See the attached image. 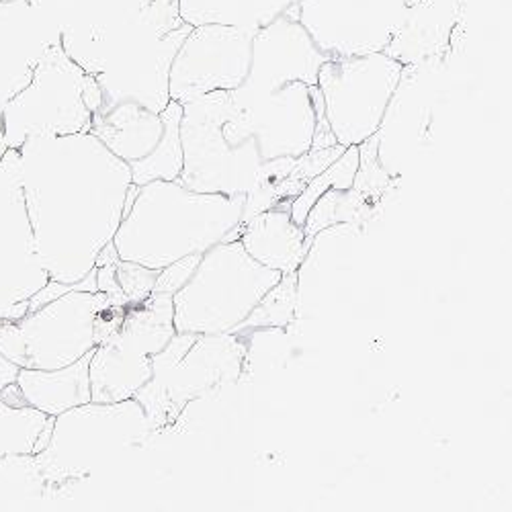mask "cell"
I'll return each mask as SVG.
<instances>
[{"instance_id": "cell-1", "label": "cell", "mask_w": 512, "mask_h": 512, "mask_svg": "<svg viewBox=\"0 0 512 512\" xmlns=\"http://www.w3.org/2000/svg\"><path fill=\"white\" fill-rule=\"evenodd\" d=\"M15 150L39 263L50 281L74 287L113 242L132 170L91 132L31 136Z\"/></svg>"}, {"instance_id": "cell-2", "label": "cell", "mask_w": 512, "mask_h": 512, "mask_svg": "<svg viewBox=\"0 0 512 512\" xmlns=\"http://www.w3.org/2000/svg\"><path fill=\"white\" fill-rule=\"evenodd\" d=\"M246 195H216L177 181H152L136 189L113 236L121 261L162 271L211 246L236 240Z\"/></svg>"}, {"instance_id": "cell-3", "label": "cell", "mask_w": 512, "mask_h": 512, "mask_svg": "<svg viewBox=\"0 0 512 512\" xmlns=\"http://www.w3.org/2000/svg\"><path fill=\"white\" fill-rule=\"evenodd\" d=\"M156 437L136 398L87 402L54 416L50 443L35 455L48 484V510L66 508L80 488L111 474Z\"/></svg>"}, {"instance_id": "cell-4", "label": "cell", "mask_w": 512, "mask_h": 512, "mask_svg": "<svg viewBox=\"0 0 512 512\" xmlns=\"http://www.w3.org/2000/svg\"><path fill=\"white\" fill-rule=\"evenodd\" d=\"M181 148L179 181L191 191L248 195L261 177L259 146L232 91H216L183 105Z\"/></svg>"}, {"instance_id": "cell-5", "label": "cell", "mask_w": 512, "mask_h": 512, "mask_svg": "<svg viewBox=\"0 0 512 512\" xmlns=\"http://www.w3.org/2000/svg\"><path fill=\"white\" fill-rule=\"evenodd\" d=\"M246 334H175L152 357L154 375L134 396L156 435L166 433L195 400L236 383L244 373Z\"/></svg>"}, {"instance_id": "cell-6", "label": "cell", "mask_w": 512, "mask_h": 512, "mask_svg": "<svg viewBox=\"0 0 512 512\" xmlns=\"http://www.w3.org/2000/svg\"><path fill=\"white\" fill-rule=\"evenodd\" d=\"M281 277L252 261L238 238L211 246L189 281L173 293L177 334L234 332Z\"/></svg>"}, {"instance_id": "cell-7", "label": "cell", "mask_w": 512, "mask_h": 512, "mask_svg": "<svg viewBox=\"0 0 512 512\" xmlns=\"http://www.w3.org/2000/svg\"><path fill=\"white\" fill-rule=\"evenodd\" d=\"M109 297L70 287L21 318H0V353L21 369H60L97 349L95 322Z\"/></svg>"}, {"instance_id": "cell-8", "label": "cell", "mask_w": 512, "mask_h": 512, "mask_svg": "<svg viewBox=\"0 0 512 512\" xmlns=\"http://www.w3.org/2000/svg\"><path fill=\"white\" fill-rule=\"evenodd\" d=\"M175 334L173 295L152 291L144 300L127 306L119 330L93 351L91 402L134 398L154 375L152 357Z\"/></svg>"}, {"instance_id": "cell-9", "label": "cell", "mask_w": 512, "mask_h": 512, "mask_svg": "<svg viewBox=\"0 0 512 512\" xmlns=\"http://www.w3.org/2000/svg\"><path fill=\"white\" fill-rule=\"evenodd\" d=\"M402 72L386 52L330 58L320 66L318 91L336 144L359 146L379 132Z\"/></svg>"}, {"instance_id": "cell-10", "label": "cell", "mask_w": 512, "mask_h": 512, "mask_svg": "<svg viewBox=\"0 0 512 512\" xmlns=\"http://www.w3.org/2000/svg\"><path fill=\"white\" fill-rule=\"evenodd\" d=\"M87 72L60 44L39 60L31 82L0 109V134L9 148L31 136H70L91 132L93 111L84 101Z\"/></svg>"}, {"instance_id": "cell-11", "label": "cell", "mask_w": 512, "mask_h": 512, "mask_svg": "<svg viewBox=\"0 0 512 512\" xmlns=\"http://www.w3.org/2000/svg\"><path fill=\"white\" fill-rule=\"evenodd\" d=\"M181 117L183 105L173 99L160 113L134 101H121L93 113L91 134L130 166L136 187L177 181L183 170Z\"/></svg>"}, {"instance_id": "cell-12", "label": "cell", "mask_w": 512, "mask_h": 512, "mask_svg": "<svg viewBox=\"0 0 512 512\" xmlns=\"http://www.w3.org/2000/svg\"><path fill=\"white\" fill-rule=\"evenodd\" d=\"M291 13L330 58L383 52L402 27L406 0H302Z\"/></svg>"}, {"instance_id": "cell-13", "label": "cell", "mask_w": 512, "mask_h": 512, "mask_svg": "<svg viewBox=\"0 0 512 512\" xmlns=\"http://www.w3.org/2000/svg\"><path fill=\"white\" fill-rule=\"evenodd\" d=\"M254 31L236 25H197L170 66L168 95L185 105L216 91H234L248 76Z\"/></svg>"}, {"instance_id": "cell-14", "label": "cell", "mask_w": 512, "mask_h": 512, "mask_svg": "<svg viewBox=\"0 0 512 512\" xmlns=\"http://www.w3.org/2000/svg\"><path fill=\"white\" fill-rule=\"evenodd\" d=\"M259 146L263 162L277 158H300L312 150L318 115L324 113L322 95L300 80L287 82L267 93L232 91Z\"/></svg>"}, {"instance_id": "cell-15", "label": "cell", "mask_w": 512, "mask_h": 512, "mask_svg": "<svg viewBox=\"0 0 512 512\" xmlns=\"http://www.w3.org/2000/svg\"><path fill=\"white\" fill-rule=\"evenodd\" d=\"M48 283L25 205L19 152L9 148L0 158V310L29 302Z\"/></svg>"}, {"instance_id": "cell-16", "label": "cell", "mask_w": 512, "mask_h": 512, "mask_svg": "<svg viewBox=\"0 0 512 512\" xmlns=\"http://www.w3.org/2000/svg\"><path fill=\"white\" fill-rule=\"evenodd\" d=\"M363 224H336L320 230L295 269V322L328 312L351 285Z\"/></svg>"}, {"instance_id": "cell-17", "label": "cell", "mask_w": 512, "mask_h": 512, "mask_svg": "<svg viewBox=\"0 0 512 512\" xmlns=\"http://www.w3.org/2000/svg\"><path fill=\"white\" fill-rule=\"evenodd\" d=\"M189 31L191 25L185 23L166 35H152L115 60L105 72L93 76L101 91L97 111L121 101L140 103L154 113L164 111L170 101V66Z\"/></svg>"}, {"instance_id": "cell-18", "label": "cell", "mask_w": 512, "mask_h": 512, "mask_svg": "<svg viewBox=\"0 0 512 512\" xmlns=\"http://www.w3.org/2000/svg\"><path fill=\"white\" fill-rule=\"evenodd\" d=\"M326 60L330 56L314 44L304 25L285 13L254 33L248 76L238 89L267 93L295 80L316 87L318 70Z\"/></svg>"}, {"instance_id": "cell-19", "label": "cell", "mask_w": 512, "mask_h": 512, "mask_svg": "<svg viewBox=\"0 0 512 512\" xmlns=\"http://www.w3.org/2000/svg\"><path fill=\"white\" fill-rule=\"evenodd\" d=\"M60 44V29L29 0L0 3V109L33 78L39 60Z\"/></svg>"}, {"instance_id": "cell-20", "label": "cell", "mask_w": 512, "mask_h": 512, "mask_svg": "<svg viewBox=\"0 0 512 512\" xmlns=\"http://www.w3.org/2000/svg\"><path fill=\"white\" fill-rule=\"evenodd\" d=\"M60 29V46L72 62L89 54L103 39L134 23L146 0H29Z\"/></svg>"}, {"instance_id": "cell-21", "label": "cell", "mask_w": 512, "mask_h": 512, "mask_svg": "<svg viewBox=\"0 0 512 512\" xmlns=\"http://www.w3.org/2000/svg\"><path fill=\"white\" fill-rule=\"evenodd\" d=\"M459 15L461 0H418L383 52L402 66H435L449 50Z\"/></svg>"}, {"instance_id": "cell-22", "label": "cell", "mask_w": 512, "mask_h": 512, "mask_svg": "<svg viewBox=\"0 0 512 512\" xmlns=\"http://www.w3.org/2000/svg\"><path fill=\"white\" fill-rule=\"evenodd\" d=\"M289 203L291 201H281L254 213L252 218L242 222L238 232V240L250 259L281 275L293 273L300 267L312 242L304 226L293 222Z\"/></svg>"}, {"instance_id": "cell-23", "label": "cell", "mask_w": 512, "mask_h": 512, "mask_svg": "<svg viewBox=\"0 0 512 512\" xmlns=\"http://www.w3.org/2000/svg\"><path fill=\"white\" fill-rule=\"evenodd\" d=\"M91 357L93 351L60 369H19L15 383L23 400L48 416L91 402Z\"/></svg>"}, {"instance_id": "cell-24", "label": "cell", "mask_w": 512, "mask_h": 512, "mask_svg": "<svg viewBox=\"0 0 512 512\" xmlns=\"http://www.w3.org/2000/svg\"><path fill=\"white\" fill-rule=\"evenodd\" d=\"M300 3L302 0H179V13L191 27L218 23L256 33Z\"/></svg>"}, {"instance_id": "cell-25", "label": "cell", "mask_w": 512, "mask_h": 512, "mask_svg": "<svg viewBox=\"0 0 512 512\" xmlns=\"http://www.w3.org/2000/svg\"><path fill=\"white\" fill-rule=\"evenodd\" d=\"M54 416L29 404H9L0 400V457L37 455L52 437Z\"/></svg>"}, {"instance_id": "cell-26", "label": "cell", "mask_w": 512, "mask_h": 512, "mask_svg": "<svg viewBox=\"0 0 512 512\" xmlns=\"http://www.w3.org/2000/svg\"><path fill=\"white\" fill-rule=\"evenodd\" d=\"M48 510V484L35 455L0 457V512Z\"/></svg>"}, {"instance_id": "cell-27", "label": "cell", "mask_w": 512, "mask_h": 512, "mask_svg": "<svg viewBox=\"0 0 512 512\" xmlns=\"http://www.w3.org/2000/svg\"><path fill=\"white\" fill-rule=\"evenodd\" d=\"M373 209L355 187L349 189H328L308 211L304 232L308 238H314L320 230L336 224H365Z\"/></svg>"}, {"instance_id": "cell-28", "label": "cell", "mask_w": 512, "mask_h": 512, "mask_svg": "<svg viewBox=\"0 0 512 512\" xmlns=\"http://www.w3.org/2000/svg\"><path fill=\"white\" fill-rule=\"evenodd\" d=\"M357 168H359V146H349L326 170H322L318 177H314L302 189L300 195L291 199L289 211H291L293 222L304 226L308 211L318 201V197H322L328 189H349V187H353Z\"/></svg>"}, {"instance_id": "cell-29", "label": "cell", "mask_w": 512, "mask_h": 512, "mask_svg": "<svg viewBox=\"0 0 512 512\" xmlns=\"http://www.w3.org/2000/svg\"><path fill=\"white\" fill-rule=\"evenodd\" d=\"M295 320V271L285 273L281 281L263 297L250 316L234 330L248 332L254 328H289Z\"/></svg>"}, {"instance_id": "cell-30", "label": "cell", "mask_w": 512, "mask_h": 512, "mask_svg": "<svg viewBox=\"0 0 512 512\" xmlns=\"http://www.w3.org/2000/svg\"><path fill=\"white\" fill-rule=\"evenodd\" d=\"M160 271H152L146 269L138 263H130V261H115V279L117 285L121 289V293L125 295V300L130 304H136L144 297H148L154 291V283Z\"/></svg>"}, {"instance_id": "cell-31", "label": "cell", "mask_w": 512, "mask_h": 512, "mask_svg": "<svg viewBox=\"0 0 512 512\" xmlns=\"http://www.w3.org/2000/svg\"><path fill=\"white\" fill-rule=\"evenodd\" d=\"M199 261H201V254H193V256H187V259H181L173 265H168L166 269H162L156 277L154 293H168V295L177 293L189 281V277L197 269Z\"/></svg>"}, {"instance_id": "cell-32", "label": "cell", "mask_w": 512, "mask_h": 512, "mask_svg": "<svg viewBox=\"0 0 512 512\" xmlns=\"http://www.w3.org/2000/svg\"><path fill=\"white\" fill-rule=\"evenodd\" d=\"M19 369L13 361H9L3 353H0V390L11 386V383L17 381V375H19Z\"/></svg>"}, {"instance_id": "cell-33", "label": "cell", "mask_w": 512, "mask_h": 512, "mask_svg": "<svg viewBox=\"0 0 512 512\" xmlns=\"http://www.w3.org/2000/svg\"><path fill=\"white\" fill-rule=\"evenodd\" d=\"M27 310H29V302H25L21 306H15L11 310H0V318H21Z\"/></svg>"}, {"instance_id": "cell-34", "label": "cell", "mask_w": 512, "mask_h": 512, "mask_svg": "<svg viewBox=\"0 0 512 512\" xmlns=\"http://www.w3.org/2000/svg\"><path fill=\"white\" fill-rule=\"evenodd\" d=\"M9 150V146H7V142H5V138H3V134H0V158L5 156V152Z\"/></svg>"}, {"instance_id": "cell-35", "label": "cell", "mask_w": 512, "mask_h": 512, "mask_svg": "<svg viewBox=\"0 0 512 512\" xmlns=\"http://www.w3.org/2000/svg\"><path fill=\"white\" fill-rule=\"evenodd\" d=\"M416 3H418V0H406V5H408V7H412V5H416Z\"/></svg>"}, {"instance_id": "cell-36", "label": "cell", "mask_w": 512, "mask_h": 512, "mask_svg": "<svg viewBox=\"0 0 512 512\" xmlns=\"http://www.w3.org/2000/svg\"><path fill=\"white\" fill-rule=\"evenodd\" d=\"M0 3H3V0H0Z\"/></svg>"}]
</instances>
